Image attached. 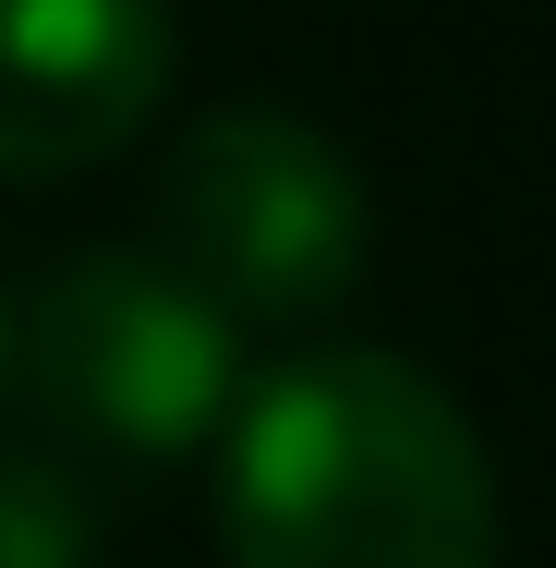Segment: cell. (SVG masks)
<instances>
[{"label": "cell", "mask_w": 556, "mask_h": 568, "mask_svg": "<svg viewBox=\"0 0 556 568\" xmlns=\"http://www.w3.org/2000/svg\"><path fill=\"white\" fill-rule=\"evenodd\" d=\"M0 568H98V496L49 448H0Z\"/></svg>", "instance_id": "cell-5"}, {"label": "cell", "mask_w": 556, "mask_h": 568, "mask_svg": "<svg viewBox=\"0 0 556 568\" xmlns=\"http://www.w3.org/2000/svg\"><path fill=\"white\" fill-rule=\"evenodd\" d=\"M12 387L73 448L194 459L242 399V327L158 242H85L12 303Z\"/></svg>", "instance_id": "cell-2"}, {"label": "cell", "mask_w": 556, "mask_h": 568, "mask_svg": "<svg viewBox=\"0 0 556 568\" xmlns=\"http://www.w3.org/2000/svg\"><path fill=\"white\" fill-rule=\"evenodd\" d=\"M158 230H170L158 254L230 327H315L327 303H351L375 254L351 145H327L291 110H206L158 170Z\"/></svg>", "instance_id": "cell-3"}, {"label": "cell", "mask_w": 556, "mask_h": 568, "mask_svg": "<svg viewBox=\"0 0 556 568\" xmlns=\"http://www.w3.org/2000/svg\"><path fill=\"white\" fill-rule=\"evenodd\" d=\"M230 568H496L472 412L400 351H291L219 424Z\"/></svg>", "instance_id": "cell-1"}, {"label": "cell", "mask_w": 556, "mask_h": 568, "mask_svg": "<svg viewBox=\"0 0 556 568\" xmlns=\"http://www.w3.org/2000/svg\"><path fill=\"white\" fill-rule=\"evenodd\" d=\"M170 0H0V182L121 158L170 98Z\"/></svg>", "instance_id": "cell-4"}, {"label": "cell", "mask_w": 556, "mask_h": 568, "mask_svg": "<svg viewBox=\"0 0 556 568\" xmlns=\"http://www.w3.org/2000/svg\"><path fill=\"white\" fill-rule=\"evenodd\" d=\"M0 399H12V291H0Z\"/></svg>", "instance_id": "cell-6"}]
</instances>
